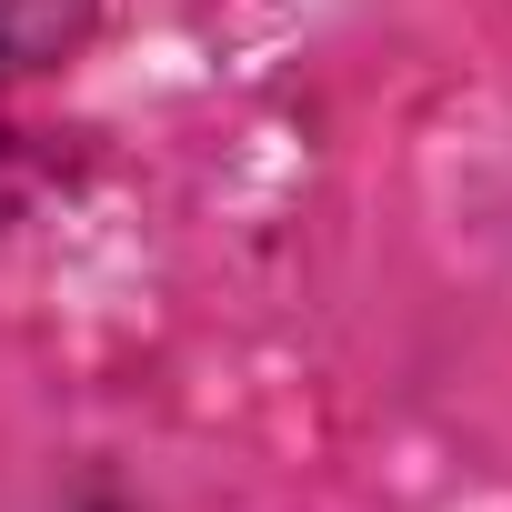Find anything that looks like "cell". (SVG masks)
<instances>
[{
    "label": "cell",
    "instance_id": "cell-1",
    "mask_svg": "<svg viewBox=\"0 0 512 512\" xmlns=\"http://www.w3.org/2000/svg\"><path fill=\"white\" fill-rule=\"evenodd\" d=\"M101 31V0H0V81L71 71Z\"/></svg>",
    "mask_w": 512,
    "mask_h": 512
}]
</instances>
